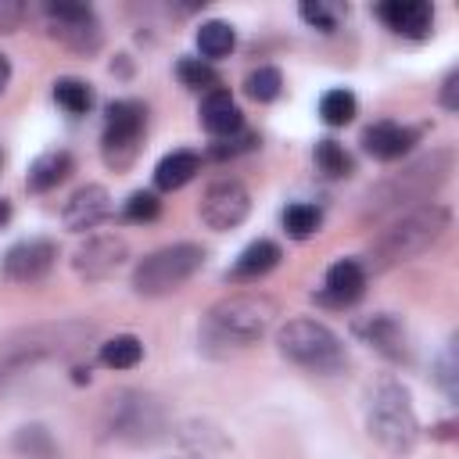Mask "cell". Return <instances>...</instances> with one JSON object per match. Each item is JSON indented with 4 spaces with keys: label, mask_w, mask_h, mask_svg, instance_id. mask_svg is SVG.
I'll return each instance as SVG.
<instances>
[{
    "label": "cell",
    "mask_w": 459,
    "mask_h": 459,
    "mask_svg": "<svg viewBox=\"0 0 459 459\" xmlns=\"http://www.w3.org/2000/svg\"><path fill=\"white\" fill-rule=\"evenodd\" d=\"M108 215H111V194H108L100 183H86V186H79V190L65 201V212H61L65 226L75 230V233L93 230V226L104 222Z\"/></svg>",
    "instance_id": "obj_14"
},
{
    "label": "cell",
    "mask_w": 459,
    "mask_h": 459,
    "mask_svg": "<svg viewBox=\"0 0 459 459\" xmlns=\"http://www.w3.org/2000/svg\"><path fill=\"white\" fill-rule=\"evenodd\" d=\"M7 222H11V204L0 197V226H7Z\"/></svg>",
    "instance_id": "obj_39"
},
{
    "label": "cell",
    "mask_w": 459,
    "mask_h": 459,
    "mask_svg": "<svg viewBox=\"0 0 459 459\" xmlns=\"http://www.w3.org/2000/svg\"><path fill=\"white\" fill-rule=\"evenodd\" d=\"M25 18V4L18 0H0V32H14Z\"/></svg>",
    "instance_id": "obj_36"
},
{
    "label": "cell",
    "mask_w": 459,
    "mask_h": 459,
    "mask_svg": "<svg viewBox=\"0 0 459 459\" xmlns=\"http://www.w3.org/2000/svg\"><path fill=\"white\" fill-rule=\"evenodd\" d=\"M14 448L29 459H54L57 455V445L43 427H22L18 437H14Z\"/></svg>",
    "instance_id": "obj_31"
},
{
    "label": "cell",
    "mask_w": 459,
    "mask_h": 459,
    "mask_svg": "<svg viewBox=\"0 0 459 459\" xmlns=\"http://www.w3.org/2000/svg\"><path fill=\"white\" fill-rule=\"evenodd\" d=\"M39 18H43L47 32H50L61 47H68V50H75V54H97V50H100L104 32H100L97 14H93L86 4H68V0L43 4V7H39Z\"/></svg>",
    "instance_id": "obj_10"
},
{
    "label": "cell",
    "mask_w": 459,
    "mask_h": 459,
    "mask_svg": "<svg viewBox=\"0 0 459 459\" xmlns=\"http://www.w3.org/2000/svg\"><path fill=\"white\" fill-rule=\"evenodd\" d=\"M337 14H341V11H337V7H326L323 0H316V4L305 0V4H301V18H305L312 29H319V32H333V29H337Z\"/></svg>",
    "instance_id": "obj_33"
},
{
    "label": "cell",
    "mask_w": 459,
    "mask_h": 459,
    "mask_svg": "<svg viewBox=\"0 0 459 459\" xmlns=\"http://www.w3.org/2000/svg\"><path fill=\"white\" fill-rule=\"evenodd\" d=\"M280 90H283V75H280V68H273V65H258V68H251L247 79H244V93H247L251 100H258V104L276 100Z\"/></svg>",
    "instance_id": "obj_26"
},
{
    "label": "cell",
    "mask_w": 459,
    "mask_h": 459,
    "mask_svg": "<svg viewBox=\"0 0 459 459\" xmlns=\"http://www.w3.org/2000/svg\"><path fill=\"white\" fill-rule=\"evenodd\" d=\"M251 212V194L240 179H215L204 194H201V204H197V215L208 230H233L247 219Z\"/></svg>",
    "instance_id": "obj_11"
},
{
    "label": "cell",
    "mask_w": 459,
    "mask_h": 459,
    "mask_svg": "<svg viewBox=\"0 0 459 459\" xmlns=\"http://www.w3.org/2000/svg\"><path fill=\"white\" fill-rule=\"evenodd\" d=\"M276 316V305L258 294H233L208 308L204 316V341L226 344V348H247L255 344Z\"/></svg>",
    "instance_id": "obj_3"
},
{
    "label": "cell",
    "mask_w": 459,
    "mask_h": 459,
    "mask_svg": "<svg viewBox=\"0 0 459 459\" xmlns=\"http://www.w3.org/2000/svg\"><path fill=\"white\" fill-rule=\"evenodd\" d=\"M126 255H129V247H126L122 237H90V240L75 251L72 269H75L82 280L97 283V280H108V276L126 262Z\"/></svg>",
    "instance_id": "obj_13"
},
{
    "label": "cell",
    "mask_w": 459,
    "mask_h": 459,
    "mask_svg": "<svg viewBox=\"0 0 459 459\" xmlns=\"http://www.w3.org/2000/svg\"><path fill=\"white\" fill-rule=\"evenodd\" d=\"M194 39H197L201 61H219V57H226V54L237 47V32H233V25H230V22H219V18L201 22V29H197Z\"/></svg>",
    "instance_id": "obj_23"
},
{
    "label": "cell",
    "mask_w": 459,
    "mask_h": 459,
    "mask_svg": "<svg viewBox=\"0 0 459 459\" xmlns=\"http://www.w3.org/2000/svg\"><path fill=\"white\" fill-rule=\"evenodd\" d=\"M165 427V409L143 391H118L108 398V430L126 441H154Z\"/></svg>",
    "instance_id": "obj_9"
},
{
    "label": "cell",
    "mask_w": 459,
    "mask_h": 459,
    "mask_svg": "<svg viewBox=\"0 0 459 459\" xmlns=\"http://www.w3.org/2000/svg\"><path fill=\"white\" fill-rule=\"evenodd\" d=\"M452 165H455V154L452 151H430V154L409 161L402 172L387 176L384 183H377L369 190L366 208H362V219L366 222H380L387 215H402V212H412V208L427 204L430 194H437L448 183Z\"/></svg>",
    "instance_id": "obj_1"
},
{
    "label": "cell",
    "mask_w": 459,
    "mask_h": 459,
    "mask_svg": "<svg viewBox=\"0 0 459 459\" xmlns=\"http://www.w3.org/2000/svg\"><path fill=\"white\" fill-rule=\"evenodd\" d=\"M90 333H93L90 323H47V326L18 330V333L0 341V377H7L11 369H22L25 362H36V359L57 355L65 348H75Z\"/></svg>",
    "instance_id": "obj_7"
},
{
    "label": "cell",
    "mask_w": 459,
    "mask_h": 459,
    "mask_svg": "<svg viewBox=\"0 0 459 459\" xmlns=\"http://www.w3.org/2000/svg\"><path fill=\"white\" fill-rule=\"evenodd\" d=\"M201 126H204L212 136H219V140L237 136V133L244 129V115H240V108L233 104L230 90L219 86V90L204 93V100H201Z\"/></svg>",
    "instance_id": "obj_18"
},
{
    "label": "cell",
    "mask_w": 459,
    "mask_h": 459,
    "mask_svg": "<svg viewBox=\"0 0 459 459\" xmlns=\"http://www.w3.org/2000/svg\"><path fill=\"white\" fill-rule=\"evenodd\" d=\"M176 75H179V82L186 90H197V93L219 90V72L208 61H201V57H179L176 61Z\"/></svg>",
    "instance_id": "obj_25"
},
{
    "label": "cell",
    "mask_w": 459,
    "mask_h": 459,
    "mask_svg": "<svg viewBox=\"0 0 459 459\" xmlns=\"http://www.w3.org/2000/svg\"><path fill=\"white\" fill-rule=\"evenodd\" d=\"M362 290H366V265L355 262V258H341V262H333V265L326 269V283H323V290H319L316 298H319L323 305L344 308V305L359 301Z\"/></svg>",
    "instance_id": "obj_16"
},
{
    "label": "cell",
    "mask_w": 459,
    "mask_h": 459,
    "mask_svg": "<svg viewBox=\"0 0 459 459\" xmlns=\"http://www.w3.org/2000/svg\"><path fill=\"white\" fill-rule=\"evenodd\" d=\"M377 18L398 32V36H409V39H420L430 32V22H434V7L427 0H384L377 7Z\"/></svg>",
    "instance_id": "obj_15"
},
{
    "label": "cell",
    "mask_w": 459,
    "mask_h": 459,
    "mask_svg": "<svg viewBox=\"0 0 459 459\" xmlns=\"http://www.w3.org/2000/svg\"><path fill=\"white\" fill-rule=\"evenodd\" d=\"M276 344H280L283 359H290L294 366L312 369V373H337L348 362L341 337L330 326L316 323V319H290V323H283L280 333H276Z\"/></svg>",
    "instance_id": "obj_5"
},
{
    "label": "cell",
    "mask_w": 459,
    "mask_h": 459,
    "mask_svg": "<svg viewBox=\"0 0 459 459\" xmlns=\"http://www.w3.org/2000/svg\"><path fill=\"white\" fill-rule=\"evenodd\" d=\"M7 82H11V61L0 54V93L7 90Z\"/></svg>",
    "instance_id": "obj_38"
},
{
    "label": "cell",
    "mask_w": 459,
    "mask_h": 459,
    "mask_svg": "<svg viewBox=\"0 0 459 459\" xmlns=\"http://www.w3.org/2000/svg\"><path fill=\"white\" fill-rule=\"evenodd\" d=\"M276 265H280V247H276L273 240H251V244L237 255L230 276H233V280H262V276L273 273Z\"/></svg>",
    "instance_id": "obj_20"
},
{
    "label": "cell",
    "mask_w": 459,
    "mask_h": 459,
    "mask_svg": "<svg viewBox=\"0 0 459 459\" xmlns=\"http://www.w3.org/2000/svg\"><path fill=\"white\" fill-rule=\"evenodd\" d=\"M54 100L68 111V115H86L93 108V90L82 79H57L54 82Z\"/></svg>",
    "instance_id": "obj_28"
},
{
    "label": "cell",
    "mask_w": 459,
    "mask_h": 459,
    "mask_svg": "<svg viewBox=\"0 0 459 459\" xmlns=\"http://www.w3.org/2000/svg\"><path fill=\"white\" fill-rule=\"evenodd\" d=\"M143 126H147V111L140 100H111L108 115H104V136H100V154L104 165L115 172H126L143 143Z\"/></svg>",
    "instance_id": "obj_8"
},
{
    "label": "cell",
    "mask_w": 459,
    "mask_h": 459,
    "mask_svg": "<svg viewBox=\"0 0 459 459\" xmlns=\"http://www.w3.org/2000/svg\"><path fill=\"white\" fill-rule=\"evenodd\" d=\"M57 262V247L47 237H29L18 240L7 255H4V276L14 283H36L43 280Z\"/></svg>",
    "instance_id": "obj_12"
},
{
    "label": "cell",
    "mask_w": 459,
    "mask_h": 459,
    "mask_svg": "<svg viewBox=\"0 0 459 459\" xmlns=\"http://www.w3.org/2000/svg\"><path fill=\"white\" fill-rule=\"evenodd\" d=\"M452 226V215L445 204L437 201H427L412 212H402L391 219L387 230L377 233V240L369 244V262L373 269H387V265H398V262H409V258H420L423 251H430Z\"/></svg>",
    "instance_id": "obj_2"
},
{
    "label": "cell",
    "mask_w": 459,
    "mask_h": 459,
    "mask_svg": "<svg viewBox=\"0 0 459 459\" xmlns=\"http://www.w3.org/2000/svg\"><path fill=\"white\" fill-rule=\"evenodd\" d=\"M140 359H143V344L133 333H118L100 344V362L108 369H133Z\"/></svg>",
    "instance_id": "obj_24"
},
{
    "label": "cell",
    "mask_w": 459,
    "mask_h": 459,
    "mask_svg": "<svg viewBox=\"0 0 459 459\" xmlns=\"http://www.w3.org/2000/svg\"><path fill=\"white\" fill-rule=\"evenodd\" d=\"M412 143H416V133L405 129V126H398V122H387V118L366 126V133H362V147H366V154H373L377 161H394V158H402Z\"/></svg>",
    "instance_id": "obj_19"
},
{
    "label": "cell",
    "mask_w": 459,
    "mask_h": 459,
    "mask_svg": "<svg viewBox=\"0 0 459 459\" xmlns=\"http://www.w3.org/2000/svg\"><path fill=\"white\" fill-rule=\"evenodd\" d=\"M319 208L316 204H308V201H294V204H287L283 208V230L294 237V240H305V237H312L316 230H319Z\"/></svg>",
    "instance_id": "obj_29"
},
{
    "label": "cell",
    "mask_w": 459,
    "mask_h": 459,
    "mask_svg": "<svg viewBox=\"0 0 459 459\" xmlns=\"http://www.w3.org/2000/svg\"><path fill=\"white\" fill-rule=\"evenodd\" d=\"M355 111H359V100L348 90H326L319 97V118L326 126H348L355 118Z\"/></svg>",
    "instance_id": "obj_27"
},
{
    "label": "cell",
    "mask_w": 459,
    "mask_h": 459,
    "mask_svg": "<svg viewBox=\"0 0 459 459\" xmlns=\"http://www.w3.org/2000/svg\"><path fill=\"white\" fill-rule=\"evenodd\" d=\"M316 165H319V172L330 176V179L351 176V154H348L337 140H319V143H316Z\"/></svg>",
    "instance_id": "obj_30"
},
{
    "label": "cell",
    "mask_w": 459,
    "mask_h": 459,
    "mask_svg": "<svg viewBox=\"0 0 459 459\" xmlns=\"http://www.w3.org/2000/svg\"><path fill=\"white\" fill-rule=\"evenodd\" d=\"M369 437L387 452H409L420 437V423L409 402V391L398 380H380L369 398Z\"/></svg>",
    "instance_id": "obj_6"
},
{
    "label": "cell",
    "mask_w": 459,
    "mask_h": 459,
    "mask_svg": "<svg viewBox=\"0 0 459 459\" xmlns=\"http://www.w3.org/2000/svg\"><path fill=\"white\" fill-rule=\"evenodd\" d=\"M441 104H445V111H459V72H448V79L441 86Z\"/></svg>",
    "instance_id": "obj_37"
},
{
    "label": "cell",
    "mask_w": 459,
    "mask_h": 459,
    "mask_svg": "<svg viewBox=\"0 0 459 459\" xmlns=\"http://www.w3.org/2000/svg\"><path fill=\"white\" fill-rule=\"evenodd\" d=\"M251 143H255V133L240 129L237 136H226V140H219V143L212 147V158H230V154H240V151H247Z\"/></svg>",
    "instance_id": "obj_34"
},
{
    "label": "cell",
    "mask_w": 459,
    "mask_h": 459,
    "mask_svg": "<svg viewBox=\"0 0 459 459\" xmlns=\"http://www.w3.org/2000/svg\"><path fill=\"white\" fill-rule=\"evenodd\" d=\"M201 265H204V247L194 244V240H179V244L158 247V251H151L147 258L136 262V269H133V290H136L140 298L172 294V290H179Z\"/></svg>",
    "instance_id": "obj_4"
},
{
    "label": "cell",
    "mask_w": 459,
    "mask_h": 459,
    "mask_svg": "<svg viewBox=\"0 0 459 459\" xmlns=\"http://www.w3.org/2000/svg\"><path fill=\"white\" fill-rule=\"evenodd\" d=\"M158 215H161L158 194H151V190L129 194V201H126V219H129V222H154Z\"/></svg>",
    "instance_id": "obj_32"
},
{
    "label": "cell",
    "mask_w": 459,
    "mask_h": 459,
    "mask_svg": "<svg viewBox=\"0 0 459 459\" xmlns=\"http://www.w3.org/2000/svg\"><path fill=\"white\" fill-rule=\"evenodd\" d=\"M68 172H72V154H68V151H47V154H39V158L29 165L25 183H29V190L47 194V190H54L57 183H65Z\"/></svg>",
    "instance_id": "obj_21"
},
{
    "label": "cell",
    "mask_w": 459,
    "mask_h": 459,
    "mask_svg": "<svg viewBox=\"0 0 459 459\" xmlns=\"http://www.w3.org/2000/svg\"><path fill=\"white\" fill-rule=\"evenodd\" d=\"M355 333L366 341V344H373L380 355H387V359H394V362H402V359H409V341H405V330L398 326V319H391V316H369V319H362V323H355Z\"/></svg>",
    "instance_id": "obj_17"
},
{
    "label": "cell",
    "mask_w": 459,
    "mask_h": 459,
    "mask_svg": "<svg viewBox=\"0 0 459 459\" xmlns=\"http://www.w3.org/2000/svg\"><path fill=\"white\" fill-rule=\"evenodd\" d=\"M197 169H201V158H197L194 151H172V154H165V158L158 161V169H154V186H158V190H179V186H186V183L197 176Z\"/></svg>",
    "instance_id": "obj_22"
},
{
    "label": "cell",
    "mask_w": 459,
    "mask_h": 459,
    "mask_svg": "<svg viewBox=\"0 0 459 459\" xmlns=\"http://www.w3.org/2000/svg\"><path fill=\"white\" fill-rule=\"evenodd\" d=\"M437 380H441L445 394L455 398V348H452V344L445 348V355H441V362H437Z\"/></svg>",
    "instance_id": "obj_35"
}]
</instances>
